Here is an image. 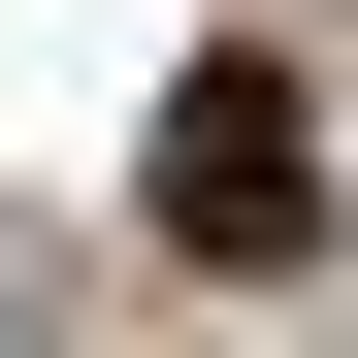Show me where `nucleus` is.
Instances as JSON below:
<instances>
[{
    "label": "nucleus",
    "mask_w": 358,
    "mask_h": 358,
    "mask_svg": "<svg viewBox=\"0 0 358 358\" xmlns=\"http://www.w3.org/2000/svg\"><path fill=\"white\" fill-rule=\"evenodd\" d=\"M131 228H163L196 293H293V261H326V98H293L261 33H228V66H163V131H131Z\"/></svg>",
    "instance_id": "1"
}]
</instances>
